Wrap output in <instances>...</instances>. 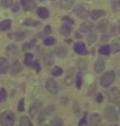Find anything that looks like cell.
I'll list each match as a JSON object with an SVG mask.
<instances>
[{
	"instance_id": "cell-19",
	"label": "cell",
	"mask_w": 120,
	"mask_h": 126,
	"mask_svg": "<svg viewBox=\"0 0 120 126\" xmlns=\"http://www.w3.org/2000/svg\"><path fill=\"white\" fill-rule=\"evenodd\" d=\"M108 25H109V21L107 19H104L98 23V25H97V29L100 32L104 33L106 31Z\"/></svg>"
},
{
	"instance_id": "cell-6",
	"label": "cell",
	"mask_w": 120,
	"mask_h": 126,
	"mask_svg": "<svg viewBox=\"0 0 120 126\" xmlns=\"http://www.w3.org/2000/svg\"><path fill=\"white\" fill-rule=\"evenodd\" d=\"M74 13L81 19H86L88 18V16H90L89 12L82 6H76L74 8Z\"/></svg>"
},
{
	"instance_id": "cell-27",
	"label": "cell",
	"mask_w": 120,
	"mask_h": 126,
	"mask_svg": "<svg viewBox=\"0 0 120 126\" xmlns=\"http://www.w3.org/2000/svg\"><path fill=\"white\" fill-rule=\"evenodd\" d=\"M55 54L59 57H64L67 56L68 51L64 48V47H58V48L55 49Z\"/></svg>"
},
{
	"instance_id": "cell-44",
	"label": "cell",
	"mask_w": 120,
	"mask_h": 126,
	"mask_svg": "<svg viewBox=\"0 0 120 126\" xmlns=\"http://www.w3.org/2000/svg\"><path fill=\"white\" fill-rule=\"evenodd\" d=\"M63 21L64 22V23H66V24L70 25V26H72V25L74 24L73 20H72L70 17H68V16H63Z\"/></svg>"
},
{
	"instance_id": "cell-29",
	"label": "cell",
	"mask_w": 120,
	"mask_h": 126,
	"mask_svg": "<svg viewBox=\"0 0 120 126\" xmlns=\"http://www.w3.org/2000/svg\"><path fill=\"white\" fill-rule=\"evenodd\" d=\"M111 7L112 9L115 12L120 10V0H111Z\"/></svg>"
},
{
	"instance_id": "cell-13",
	"label": "cell",
	"mask_w": 120,
	"mask_h": 126,
	"mask_svg": "<svg viewBox=\"0 0 120 126\" xmlns=\"http://www.w3.org/2000/svg\"><path fill=\"white\" fill-rule=\"evenodd\" d=\"M74 50L76 53L80 55H86L87 54V51L86 49V45L84 43H76L74 45Z\"/></svg>"
},
{
	"instance_id": "cell-30",
	"label": "cell",
	"mask_w": 120,
	"mask_h": 126,
	"mask_svg": "<svg viewBox=\"0 0 120 126\" xmlns=\"http://www.w3.org/2000/svg\"><path fill=\"white\" fill-rule=\"evenodd\" d=\"M63 69L59 66L53 67V69L52 70V71H51V73H52V75L53 76H59V75L63 74Z\"/></svg>"
},
{
	"instance_id": "cell-10",
	"label": "cell",
	"mask_w": 120,
	"mask_h": 126,
	"mask_svg": "<svg viewBox=\"0 0 120 126\" xmlns=\"http://www.w3.org/2000/svg\"><path fill=\"white\" fill-rule=\"evenodd\" d=\"M23 70V67H22V64L20 63V62L16 61L12 63V66H11V70H10V73H11L12 75H18L19 73H21Z\"/></svg>"
},
{
	"instance_id": "cell-39",
	"label": "cell",
	"mask_w": 120,
	"mask_h": 126,
	"mask_svg": "<svg viewBox=\"0 0 120 126\" xmlns=\"http://www.w3.org/2000/svg\"><path fill=\"white\" fill-rule=\"evenodd\" d=\"M64 82H65V84L67 85V86H71L73 83V75H67L65 78Z\"/></svg>"
},
{
	"instance_id": "cell-18",
	"label": "cell",
	"mask_w": 120,
	"mask_h": 126,
	"mask_svg": "<svg viewBox=\"0 0 120 126\" xmlns=\"http://www.w3.org/2000/svg\"><path fill=\"white\" fill-rule=\"evenodd\" d=\"M93 28V24L91 21H86L81 25L80 31L82 33H87L90 32Z\"/></svg>"
},
{
	"instance_id": "cell-35",
	"label": "cell",
	"mask_w": 120,
	"mask_h": 126,
	"mask_svg": "<svg viewBox=\"0 0 120 126\" xmlns=\"http://www.w3.org/2000/svg\"><path fill=\"white\" fill-rule=\"evenodd\" d=\"M56 43V39L53 37H47L44 40V44L46 46H51V45L54 44Z\"/></svg>"
},
{
	"instance_id": "cell-28",
	"label": "cell",
	"mask_w": 120,
	"mask_h": 126,
	"mask_svg": "<svg viewBox=\"0 0 120 126\" xmlns=\"http://www.w3.org/2000/svg\"><path fill=\"white\" fill-rule=\"evenodd\" d=\"M20 126H33L30 118L27 116H22L20 120Z\"/></svg>"
},
{
	"instance_id": "cell-33",
	"label": "cell",
	"mask_w": 120,
	"mask_h": 126,
	"mask_svg": "<svg viewBox=\"0 0 120 126\" xmlns=\"http://www.w3.org/2000/svg\"><path fill=\"white\" fill-rule=\"evenodd\" d=\"M72 110L75 113L76 115H79V113H80L81 110H80V105H79L77 101H74L72 104Z\"/></svg>"
},
{
	"instance_id": "cell-36",
	"label": "cell",
	"mask_w": 120,
	"mask_h": 126,
	"mask_svg": "<svg viewBox=\"0 0 120 126\" xmlns=\"http://www.w3.org/2000/svg\"><path fill=\"white\" fill-rule=\"evenodd\" d=\"M1 5L5 8H9L13 5V0H2Z\"/></svg>"
},
{
	"instance_id": "cell-2",
	"label": "cell",
	"mask_w": 120,
	"mask_h": 126,
	"mask_svg": "<svg viewBox=\"0 0 120 126\" xmlns=\"http://www.w3.org/2000/svg\"><path fill=\"white\" fill-rule=\"evenodd\" d=\"M104 117L109 122H116L119 119V113L117 110L112 106H108L104 110Z\"/></svg>"
},
{
	"instance_id": "cell-40",
	"label": "cell",
	"mask_w": 120,
	"mask_h": 126,
	"mask_svg": "<svg viewBox=\"0 0 120 126\" xmlns=\"http://www.w3.org/2000/svg\"><path fill=\"white\" fill-rule=\"evenodd\" d=\"M96 38H97V34L96 32H91L90 34H89V36L87 38V40L88 42L90 43V44H92L96 40Z\"/></svg>"
},
{
	"instance_id": "cell-20",
	"label": "cell",
	"mask_w": 120,
	"mask_h": 126,
	"mask_svg": "<svg viewBox=\"0 0 120 126\" xmlns=\"http://www.w3.org/2000/svg\"><path fill=\"white\" fill-rule=\"evenodd\" d=\"M37 15L42 19H47L49 16V13H48V9L45 8V7H40V8H38Z\"/></svg>"
},
{
	"instance_id": "cell-48",
	"label": "cell",
	"mask_w": 120,
	"mask_h": 126,
	"mask_svg": "<svg viewBox=\"0 0 120 126\" xmlns=\"http://www.w3.org/2000/svg\"><path fill=\"white\" fill-rule=\"evenodd\" d=\"M44 126H48V125H45Z\"/></svg>"
},
{
	"instance_id": "cell-3",
	"label": "cell",
	"mask_w": 120,
	"mask_h": 126,
	"mask_svg": "<svg viewBox=\"0 0 120 126\" xmlns=\"http://www.w3.org/2000/svg\"><path fill=\"white\" fill-rule=\"evenodd\" d=\"M115 79V73L114 70H109L101 76L100 84L103 88H108L113 84Z\"/></svg>"
},
{
	"instance_id": "cell-41",
	"label": "cell",
	"mask_w": 120,
	"mask_h": 126,
	"mask_svg": "<svg viewBox=\"0 0 120 126\" xmlns=\"http://www.w3.org/2000/svg\"><path fill=\"white\" fill-rule=\"evenodd\" d=\"M6 98H7V92H6V90H5V89L2 88V89H0V102L5 101Z\"/></svg>"
},
{
	"instance_id": "cell-26",
	"label": "cell",
	"mask_w": 120,
	"mask_h": 126,
	"mask_svg": "<svg viewBox=\"0 0 120 126\" xmlns=\"http://www.w3.org/2000/svg\"><path fill=\"white\" fill-rule=\"evenodd\" d=\"M99 52L102 55H104V56H108L111 52L110 46H109V45H104V46H102L100 48H99Z\"/></svg>"
},
{
	"instance_id": "cell-1",
	"label": "cell",
	"mask_w": 120,
	"mask_h": 126,
	"mask_svg": "<svg viewBox=\"0 0 120 126\" xmlns=\"http://www.w3.org/2000/svg\"><path fill=\"white\" fill-rule=\"evenodd\" d=\"M16 122V115L12 110H5L0 115V125L13 126Z\"/></svg>"
},
{
	"instance_id": "cell-14",
	"label": "cell",
	"mask_w": 120,
	"mask_h": 126,
	"mask_svg": "<svg viewBox=\"0 0 120 126\" xmlns=\"http://www.w3.org/2000/svg\"><path fill=\"white\" fill-rule=\"evenodd\" d=\"M105 15H106V12L104 11V10L96 9V10H93V11L91 12L90 16L91 17L92 20H97L102 16H104Z\"/></svg>"
},
{
	"instance_id": "cell-23",
	"label": "cell",
	"mask_w": 120,
	"mask_h": 126,
	"mask_svg": "<svg viewBox=\"0 0 120 126\" xmlns=\"http://www.w3.org/2000/svg\"><path fill=\"white\" fill-rule=\"evenodd\" d=\"M12 26V22L10 20H5V21H2V22H0V31H7L11 28Z\"/></svg>"
},
{
	"instance_id": "cell-24",
	"label": "cell",
	"mask_w": 120,
	"mask_h": 126,
	"mask_svg": "<svg viewBox=\"0 0 120 126\" xmlns=\"http://www.w3.org/2000/svg\"><path fill=\"white\" fill-rule=\"evenodd\" d=\"M24 64L28 67H30V66H31V65H32V64H33V55L31 53H30V52L25 53Z\"/></svg>"
},
{
	"instance_id": "cell-38",
	"label": "cell",
	"mask_w": 120,
	"mask_h": 126,
	"mask_svg": "<svg viewBox=\"0 0 120 126\" xmlns=\"http://www.w3.org/2000/svg\"><path fill=\"white\" fill-rule=\"evenodd\" d=\"M24 98L22 97L19 100L18 102V106H17V110H18L19 112H22L25 110V102H24Z\"/></svg>"
},
{
	"instance_id": "cell-5",
	"label": "cell",
	"mask_w": 120,
	"mask_h": 126,
	"mask_svg": "<svg viewBox=\"0 0 120 126\" xmlns=\"http://www.w3.org/2000/svg\"><path fill=\"white\" fill-rule=\"evenodd\" d=\"M42 107V103L38 102H34L30 106L29 108V115L31 118H34L38 113L40 111V109Z\"/></svg>"
},
{
	"instance_id": "cell-50",
	"label": "cell",
	"mask_w": 120,
	"mask_h": 126,
	"mask_svg": "<svg viewBox=\"0 0 120 126\" xmlns=\"http://www.w3.org/2000/svg\"><path fill=\"white\" fill-rule=\"evenodd\" d=\"M101 126H103V125H101Z\"/></svg>"
},
{
	"instance_id": "cell-16",
	"label": "cell",
	"mask_w": 120,
	"mask_h": 126,
	"mask_svg": "<svg viewBox=\"0 0 120 126\" xmlns=\"http://www.w3.org/2000/svg\"><path fill=\"white\" fill-rule=\"evenodd\" d=\"M75 0H59V7L64 10H68L73 6Z\"/></svg>"
},
{
	"instance_id": "cell-43",
	"label": "cell",
	"mask_w": 120,
	"mask_h": 126,
	"mask_svg": "<svg viewBox=\"0 0 120 126\" xmlns=\"http://www.w3.org/2000/svg\"><path fill=\"white\" fill-rule=\"evenodd\" d=\"M86 117H87V114L85 113L83 115V117L81 118V119L80 120V121H79L78 126H88L87 122H86Z\"/></svg>"
},
{
	"instance_id": "cell-46",
	"label": "cell",
	"mask_w": 120,
	"mask_h": 126,
	"mask_svg": "<svg viewBox=\"0 0 120 126\" xmlns=\"http://www.w3.org/2000/svg\"><path fill=\"white\" fill-rule=\"evenodd\" d=\"M103 99H104V97L102 94H98L96 96V102L98 103H101L103 102Z\"/></svg>"
},
{
	"instance_id": "cell-32",
	"label": "cell",
	"mask_w": 120,
	"mask_h": 126,
	"mask_svg": "<svg viewBox=\"0 0 120 126\" xmlns=\"http://www.w3.org/2000/svg\"><path fill=\"white\" fill-rule=\"evenodd\" d=\"M111 48V52H113L114 53H116V52H118L120 51V44L119 41H115L113 43V44H112V46L110 47Z\"/></svg>"
},
{
	"instance_id": "cell-51",
	"label": "cell",
	"mask_w": 120,
	"mask_h": 126,
	"mask_svg": "<svg viewBox=\"0 0 120 126\" xmlns=\"http://www.w3.org/2000/svg\"><path fill=\"white\" fill-rule=\"evenodd\" d=\"M52 1H53V0H52Z\"/></svg>"
},
{
	"instance_id": "cell-45",
	"label": "cell",
	"mask_w": 120,
	"mask_h": 126,
	"mask_svg": "<svg viewBox=\"0 0 120 126\" xmlns=\"http://www.w3.org/2000/svg\"><path fill=\"white\" fill-rule=\"evenodd\" d=\"M31 66H32L33 68H34V69L36 70V71H37V72H39V71H40V65L39 62H38V61H35V62H33V64H32Z\"/></svg>"
},
{
	"instance_id": "cell-49",
	"label": "cell",
	"mask_w": 120,
	"mask_h": 126,
	"mask_svg": "<svg viewBox=\"0 0 120 126\" xmlns=\"http://www.w3.org/2000/svg\"><path fill=\"white\" fill-rule=\"evenodd\" d=\"M40 1H42V0H40Z\"/></svg>"
},
{
	"instance_id": "cell-7",
	"label": "cell",
	"mask_w": 120,
	"mask_h": 126,
	"mask_svg": "<svg viewBox=\"0 0 120 126\" xmlns=\"http://www.w3.org/2000/svg\"><path fill=\"white\" fill-rule=\"evenodd\" d=\"M21 4L25 12H31L35 8V2L32 0H21Z\"/></svg>"
},
{
	"instance_id": "cell-25",
	"label": "cell",
	"mask_w": 120,
	"mask_h": 126,
	"mask_svg": "<svg viewBox=\"0 0 120 126\" xmlns=\"http://www.w3.org/2000/svg\"><path fill=\"white\" fill-rule=\"evenodd\" d=\"M63 121L62 118L60 117H54L51 120L48 126H63Z\"/></svg>"
},
{
	"instance_id": "cell-22",
	"label": "cell",
	"mask_w": 120,
	"mask_h": 126,
	"mask_svg": "<svg viewBox=\"0 0 120 126\" xmlns=\"http://www.w3.org/2000/svg\"><path fill=\"white\" fill-rule=\"evenodd\" d=\"M44 62L45 65H52L54 63V59H53V56L51 52H48L45 55L44 57Z\"/></svg>"
},
{
	"instance_id": "cell-17",
	"label": "cell",
	"mask_w": 120,
	"mask_h": 126,
	"mask_svg": "<svg viewBox=\"0 0 120 126\" xmlns=\"http://www.w3.org/2000/svg\"><path fill=\"white\" fill-rule=\"evenodd\" d=\"M104 67H105V65H104V62L102 59H98L95 63V71L97 74H100L104 71Z\"/></svg>"
},
{
	"instance_id": "cell-37",
	"label": "cell",
	"mask_w": 120,
	"mask_h": 126,
	"mask_svg": "<svg viewBox=\"0 0 120 126\" xmlns=\"http://www.w3.org/2000/svg\"><path fill=\"white\" fill-rule=\"evenodd\" d=\"M82 84V79H81V75L80 73H78L76 78V87L77 89H80Z\"/></svg>"
},
{
	"instance_id": "cell-11",
	"label": "cell",
	"mask_w": 120,
	"mask_h": 126,
	"mask_svg": "<svg viewBox=\"0 0 120 126\" xmlns=\"http://www.w3.org/2000/svg\"><path fill=\"white\" fill-rule=\"evenodd\" d=\"M120 97V92L117 88H114L109 92V99L111 102H116Z\"/></svg>"
},
{
	"instance_id": "cell-4",
	"label": "cell",
	"mask_w": 120,
	"mask_h": 126,
	"mask_svg": "<svg viewBox=\"0 0 120 126\" xmlns=\"http://www.w3.org/2000/svg\"><path fill=\"white\" fill-rule=\"evenodd\" d=\"M45 87H46V89L51 94L53 95L57 94L58 93V90H59V87H58V83L53 79H52V78H49V79H48L46 80V82H45Z\"/></svg>"
},
{
	"instance_id": "cell-42",
	"label": "cell",
	"mask_w": 120,
	"mask_h": 126,
	"mask_svg": "<svg viewBox=\"0 0 120 126\" xmlns=\"http://www.w3.org/2000/svg\"><path fill=\"white\" fill-rule=\"evenodd\" d=\"M35 24H41V23H40V22H38V21H34L33 20L31 19H26V20H25L24 21V25L25 26H36Z\"/></svg>"
},
{
	"instance_id": "cell-31",
	"label": "cell",
	"mask_w": 120,
	"mask_h": 126,
	"mask_svg": "<svg viewBox=\"0 0 120 126\" xmlns=\"http://www.w3.org/2000/svg\"><path fill=\"white\" fill-rule=\"evenodd\" d=\"M35 43H36V39H32L30 42L25 44L23 45V47H22V49H23L24 51H25V50H29L30 48H32V47L35 46Z\"/></svg>"
},
{
	"instance_id": "cell-34",
	"label": "cell",
	"mask_w": 120,
	"mask_h": 126,
	"mask_svg": "<svg viewBox=\"0 0 120 126\" xmlns=\"http://www.w3.org/2000/svg\"><path fill=\"white\" fill-rule=\"evenodd\" d=\"M14 36H15V39L20 41V40H22L25 39V36H26V33L24 31H18L14 34Z\"/></svg>"
},
{
	"instance_id": "cell-8",
	"label": "cell",
	"mask_w": 120,
	"mask_h": 126,
	"mask_svg": "<svg viewBox=\"0 0 120 126\" xmlns=\"http://www.w3.org/2000/svg\"><path fill=\"white\" fill-rule=\"evenodd\" d=\"M101 122V116L98 113H93L89 118L88 125L89 126H98Z\"/></svg>"
},
{
	"instance_id": "cell-21",
	"label": "cell",
	"mask_w": 120,
	"mask_h": 126,
	"mask_svg": "<svg viewBox=\"0 0 120 126\" xmlns=\"http://www.w3.org/2000/svg\"><path fill=\"white\" fill-rule=\"evenodd\" d=\"M48 115L46 111V109H43L40 110L39 112V115H38V125H42Z\"/></svg>"
},
{
	"instance_id": "cell-47",
	"label": "cell",
	"mask_w": 120,
	"mask_h": 126,
	"mask_svg": "<svg viewBox=\"0 0 120 126\" xmlns=\"http://www.w3.org/2000/svg\"><path fill=\"white\" fill-rule=\"evenodd\" d=\"M51 31H52V29H51V27L50 26H46L45 27V29H44V32H45V34H49Z\"/></svg>"
},
{
	"instance_id": "cell-12",
	"label": "cell",
	"mask_w": 120,
	"mask_h": 126,
	"mask_svg": "<svg viewBox=\"0 0 120 126\" xmlns=\"http://www.w3.org/2000/svg\"><path fill=\"white\" fill-rule=\"evenodd\" d=\"M9 68V62L5 57H0V74H6Z\"/></svg>"
},
{
	"instance_id": "cell-15",
	"label": "cell",
	"mask_w": 120,
	"mask_h": 126,
	"mask_svg": "<svg viewBox=\"0 0 120 126\" xmlns=\"http://www.w3.org/2000/svg\"><path fill=\"white\" fill-rule=\"evenodd\" d=\"M59 33L63 36H69L72 33V27H71L70 25L68 24H63L61 27L59 28Z\"/></svg>"
},
{
	"instance_id": "cell-9",
	"label": "cell",
	"mask_w": 120,
	"mask_h": 126,
	"mask_svg": "<svg viewBox=\"0 0 120 126\" xmlns=\"http://www.w3.org/2000/svg\"><path fill=\"white\" fill-rule=\"evenodd\" d=\"M6 53L10 57H16L19 53V49L15 44H9L6 47Z\"/></svg>"
}]
</instances>
